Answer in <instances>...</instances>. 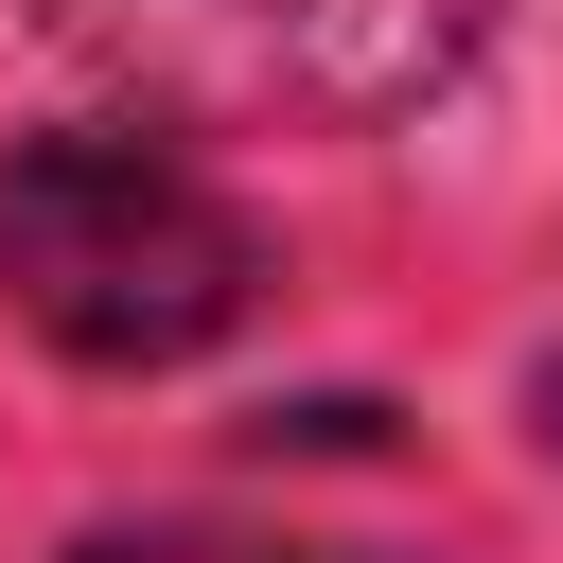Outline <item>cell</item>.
Instances as JSON below:
<instances>
[{
    "mask_svg": "<svg viewBox=\"0 0 563 563\" xmlns=\"http://www.w3.org/2000/svg\"><path fill=\"white\" fill-rule=\"evenodd\" d=\"M0 282L88 369H176L264 299V229L176 141H18L0 158Z\"/></svg>",
    "mask_w": 563,
    "mask_h": 563,
    "instance_id": "obj_1",
    "label": "cell"
},
{
    "mask_svg": "<svg viewBox=\"0 0 563 563\" xmlns=\"http://www.w3.org/2000/svg\"><path fill=\"white\" fill-rule=\"evenodd\" d=\"M18 18L211 106H440L493 35V0H18Z\"/></svg>",
    "mask_w": 563,
    "mask_h": 563,
    "instance_id": "obj_2",
    "label": "cell"
},
{
    "mask_svg": "<svg viewBox=\"0 0 563 563\" xmlns=\"http://www.w3.org/2000/svg\"><path fill=\"white\" fill-rule=\"evenodd\" d=\"M88 563H352V545H229V528H106Z\"/></svg>",
    "mask_w": 563,
    "mask_h": 563,
    "instance_id": "obj_3",
    "label": "cell"
}]
</instances>
